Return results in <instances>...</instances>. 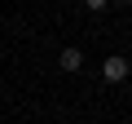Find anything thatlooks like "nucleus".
Wrapping results in <instances>:
<instances>
[{
	"label": "nucleus",
	"mask_w": 132,
	"mask_h": 124,
	"mask_svg": "<svg viewBox=\"0 0 132 124\" xmlns=\"http://www.w3.org/2000/svg\"><path fill=\"white\" fill-rule=\"evenodd\" d=\"M128 71H132V62H128L123 53L101 58V80H106V84H123V80H128Z\"/></svg>",
	"instance_id": "1"
},
{
	"label": "nucleus",
	"mask_w": 132,
	"mask_h": 124,
	"mask_svg": "<svg viewBox=\"0 0 132 124\" xmlns=\"http://www.w3.org/2000/svg\"><path fill=\"white\" fill-rule=\"evenodd\" d=\"M57 67H62V71H71V75H75V71L84 67V53H79L75 44H66V49L57 53Z\"/></svg>",
	"instance_id": "2"
},
{
	"label": "nucleus",
	"mask_w": 132,
	"mask_h": 124,
	"mask_svg": "<svg viewBox=\"0 0 132 124\" xmlns=\"http://www.w3.org/2000/svg\"><path fill=\"white\" fill-rule=\"evenodd\" d=\"M106 5H110V0H84V9H88V13H101Z\"/></svg>",
	"instance_id": "3"
},
{
	"label": "nucleus",
	"mask_w": 132,
	"mask_h": 124,
	"mask_svg": "<svg viewBox=\"0 0 132 124\" xmlns=\"http://www.w3.org/2000/svg\"><path fill=\"white\" fill-rule=\"evenodd\" d=\"M114 5H132V0H114Z\"/></svg>",
	"instance_id": "4"
}]
</instances>
